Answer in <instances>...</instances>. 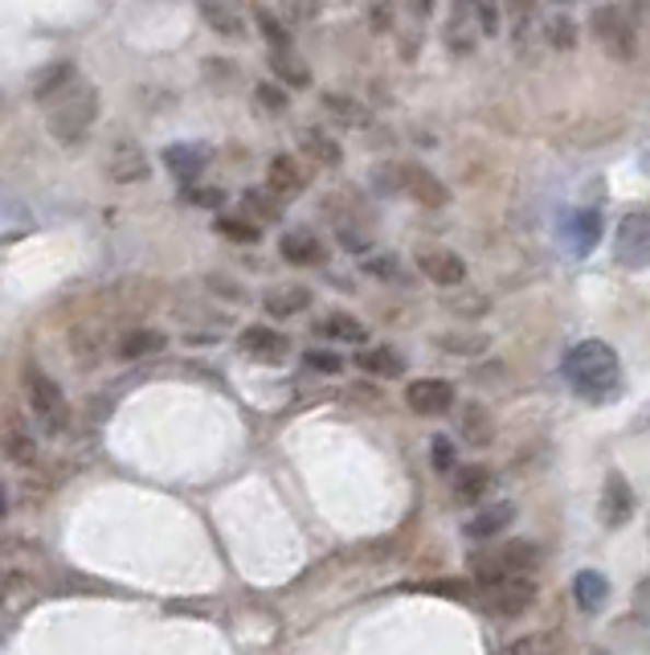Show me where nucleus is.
Instances as JSON below:
<instances>
[{
    "mask_svg": "<svg viewBox=\"0 0 650 655\" xmlns=\"http://www.w3.org/2000/svg\"><path fill=\"white\" fill-rule=\"evenodd\" d=\"M597 655H605V652H597Z\"/></svg>",
    "mask_w": 650,
    "mask_h": 655,
    "instance_id": "obj_47",
    "label": "nucleus"
},
{
    "mask_svg": "<svg viewBox=\"0 0 650 655\" xmlns=\"http://www.w3.org/2000/svg\"><path fill=\"white\" fill-rule=\"evenodd\" d=\"M548 37H553V46L573 49V46H577V25L569 21V16H557V21L548 25Z\"/></svg>",
    "mask_w": 650,
    "mask_h": 655,
    "instance_id": "obj_40",
    "label": "nucleus"
},
{
    "mask_svg": "<svg viewBox=\"0 0 650 655\" xmlns=\"http://www.w3.org/2000/svg\"><path fill=\"white\" fill-rule=\"evenodd\" d=\"M409 4H414V13H418V16H430V4H433V0H409Z\"/></svg>",
    "mask_w": 650,
    "mask_h": 655,
    "instance_id": "obj_46",
    "label": "nucleus"
},
{
    "mask_svg": "<svg viewBox=\"0 0 650 655\" xmlns=\"http://www.w3.org/2000/svg\"><path fill=\"white\" fill-rule=\"evenodd\" d=\"M287 4H291L294 16H315V13H320V0H287Z\"/></svg>",
    "mask_w": 650,
    "mask_h": 655,
    "instance_id": "obj_44",
    "label": "nucleus"
},
{
    "mask_svg": "<svg viewBox=\"0 0 650 655\" xmlns=\"http://www.w3.org/2000/svg\"><path fill=\"white\" fill-rule=\"evenodd\" d=\"M536 602V582L532 577H499V582H483L479 607L496 619H515Z\"/></svg>",
    "mask_w": 650,
    "mask_h": 655,
    "instance_id": "obj_5",
    "label": "nucleus"
},
{
    "mask_svg": "<svg viewBox=\"0 0 650 655\" xmlns=\"http://www.w3.org/2000/svg\"><path fill=\"white\" fill-rule=\"evenodd\" d=\"M303 365L315 369V374H340L344 357L340 353H332V348H307V353H303Z\"/></svg>",
    "mask_w": 650,
    "mask_h": 655,
    "instance_id": "obj_35",
    "label": "nucleus"
},
{
    "mask_svg": "<svg viewBox=\"0 0 650 655\" xmlns=\"http://www.w3.org/2000/svg\"><path fill=\"white\" fill-rule=\"evenodd\" d=\"M393 266L397 263H388V258L385 263H369V275H393Z\"/></svg>",
    "mask_w": 650,
    "mask_h": 655,
    "instance_id": "obj_45",
    "label": "nucleus"
},
{
    "mask_svg": "<svg viewBox=\"0 0 650 655\" xmlns=\"http://www.w3.org/2000/svg\"><path fill=\"white\" fill-rule=\"evenodd\" d=\"M188 205H201V209H217L225 205V188L221 185H188Z\"/></svg>",
    "mask_w": 650,
    "mask_h": 655,
    "instance_id": "obj_39",
    "label": "nucleus"
},
{
    "mask_svg": "<svg viewBox=\"0 0 650 655\" xmlns=\"http://www.w3.org/2000/svg\"><path fill=\"white\" fill-rule=\"evenodd\" d=\"M418 271L438 287H459L466 279V263L446 246H430L418 254Z\"/></svg>",
    "mask_w": 650,
    "mask_h": 655,
    "instance_id": "obj_11",
    "label": "nucleus"
},
{
    "mask_svg": "<svg viewBox=\"0 0 650 655\" xmlns=\"http://www.w3.org/2000/svg\"><path fill=\"white\" fill-rule=\"evenodd\" d=\"M454 386H450L446 377H418V381H409L405 386V406L421 414V418H438V414H446L454 406Z\"/></svg>",
    "mask_w": 650,
    "mask_h": 655,
    "instance_id": "obj_8",
    "label": "nucleus"
},
{
    "mask_svg": "<svg viewBox=\"0 0 650 655\" xmlns=\"http://www.w3.org/2000/svg\"><path fill=\"white\" fill-rule=\"evenodd\" d=\"M511 520H515V504L499 499V504H491V508H483V513H475L466 520V537L471 541H496L499 532L511 529Z\"/></svg>",
    "mask_w": 650,
    "mask_h": 655,
    "instance_id": "obj_14",
    "label": "nucleus"
},
{
    "mask_svg": "<svg viewBox=\"0 0 650 655\" xmlns=\"http://www.w3.org/2000/svg\"><path fill=\"white\" fill-rule=\"evenodd\" d=\"M471 574L475 582H499V577H532L541 570V549L532 541H499L479 553H471Z\"/></svg>",
    "mask_w": 650,
    "mask_h": 655,
    "instance_id": "obj_3",
    "label": "nucleus"
},
{
    "mask_svg": "<svg viewBox=\"0 0 650 655\" xmlns=\"http://www.w3.org/2000/svg\"><path fill=\"white\" fill-rule=\"evenodd\" d=\"M266 185H270V193H275L279 202H287V197H299V193L307 188V172L299 169L294 157L279 152V157H270V164H266Z\"/></svg>",
    "mask_w": 650,
    "mask_h": 655,
    "instance_id": "obj_13",
    "label": "nucleus"
},
{
    "mask_svg": "<svg viewBox=\"0 0 650 655\" xmlns=\"http://www.w3.org/2000/svg\"><path fill=\"white\" fill-rule=\"evenodd\" d=\"M402 188L414 197L418 205H430V209H442L450 202V188L433 176L426 164H405L402 169Z\"/></svg>",
    "mask_w": 650,
    "mask_h": 655,
    "instance_id": "obj_12",
    "label": "nucleus"
},
{
    "mask_svg": "<svg viewBox=\"0 0 650 655\" xmlns=\"http://www.w3.org/2000/svg\"><path fill=\"white\" fill-rule=\"evenodd\" d=\"M270 70H275L279 82H287V87H307L311 82L307 62H299L291 49H275V54H270Z\"/></svg>",
    "mask_w": 650,
    "mask_h": 655,
    "instance_id": "obj_26",
    "label": "nucleus"
},
{
    "mask_svg": "<svg viewBox=\"0 0 650 655\" xmlns=\"http://www.w3.org/2000/svg\"><path fill=\"white\" fill-rule=\"evenodd\" d=\"M254 99H258L270 115H282V111L291 107V99H287V91H282V82H258V87H254Z\"/></svg>",
    "mask_w": 650,
    "mask_h": 655,
    "instance_id": "obj_34",
    "label": "nucleus"
},
{
    "mask_svg": "<svg viewBox=\"0 0 650 655\" xmlns=\"http://www.w3.org/2000/svg\"><path fill=\"white\" fill-rule=\"evenodd\" d=\"M217 234L230 238V242H242V246H254V242H258V221H249V218H217Z\"/></svg>",
    "mask_w": 650,
    "mask_h": 655,
    "instance_id": "obj_30",
    "label": "nucleus"
},
{
    "mask_svg": "<svg viewBox=\"0 0 650 655\" xmlns=\"http://www.w3.org/2000/svg\"><path fill=\"white\" fill-rule=\"evenodd\" d=\"M635 610H638V619L650 627V577H642L635 586Z\"/></svg>",
    "mask_w": 650,
    "mask_h": 655,
    "instance_id": "obj_41",
    "label": "nucleus"
},
{
    "mask_svg": "<svg viewBox=\"0 0 650 655\" xmlns=\"http://www.w3.org/2000/svg\"><path fill=\"white\" fill-rule=\"evenodd\" d=\"M237 344H242V353L254 360H263V365H282L287 360V353H291V341L282 336V332H275V328L266 324H249L242 336H237Z\"/></svg>",
    "mask_w": 650,
    "mask_h": 655,
    "instance_id": "obj_9",
    "label": "nucleus"
},
{
    "mask_svg": "<svg viewBox=\"0 0 650 655\" xmlns=\"http://www.w3.org/2000/svg\"><path fill=\"white\" fill-rule=\"evenodd\" d=\"M573 598H577V610H585V614H602L605 602H610V577L602 570H581L573 577Z\"/></svg>",
    "mask_w": 650,
    "mask_h": 655,
    "instance_id": "obj_15",
    "label": "nucleus"
},
{
    "mask_svg": "<svg viewBox=\"0 0 650 655\" xmlns=\"http://www.w3.org/2000/svg\"><path fill=\"white\" fill-rule=\"evenodd\" d=\"M630 516H635V487L626 484L622 471H610L602 487V520L610 529H622L630 525Z\"/></svg>",
    "mask_w": 650,
    "mask_h": 655,
    "instance_id": "obj_10",
    "label": "nucleus"
},
{
    "mask_svg": "<svg viewBox=\"0 0 650 655\" xmlns=\"http://www.w3.org/2000/svg\"><path fill=\"white\" fill-rule=\"evenodd\" d=\"M169 344V336L160 332V328H131L119 336V357L124 360H140V357H152Z\"/></svg>",
    "mask_w": 650,
    "mask_h": 655,
    "instance_id": "obj_18",
    "label": "nucleus"
},
{
    "mask_svg": "<svg viewBox=\"0 0 650 655\" xmlns=\"http://www.w3.org/2000/svg\"><path fill=\"white\" fill-rule=\"evenodd\" d=\"M54 107H49V136L66 148H74L78 140H86V131L98 124V91H94L91 82H70L66 91H58L49 99Z\"/></svg>",
    "mask_w": 650,
    "mask_h": 655,
    "instance_id": "obj_2",
    "label": "nucleus"
},
{
    "mask_svg": "<svg viewBox=\"0 0 650 655\" xmlns=\"http://www.w3.org/2000/svg\"><path fill=\"white\" fill-rule=\"evenodd\" d=\"M430 459H433V471H454V468H459V451H454V443H450L446 435H433Z\"/></svg>",
    "mask_w": 650,
    "mask_h": 655,
    "instance_id": "obj_36",
    "label": "nucleus"
},
{
    "mask_svg": "<svg viewBox=\"0 0 650 655\" xmlns=\"http://www.w3.org/2000/svg\"><path fill=\"white\" fill-rule=\"evenodd\" d=\"M25 393H30V406L37 414V422L46 426V430H66V422H70V402H66L62 386L54 381L49 374H42L37 365L25 369Z\"/></svg>",
    "mask_w": 650,
    "mask_h": 655,
    "instance_id": "obj_4",
    "label": "nucleus"
},
{
    "mask_svg": "<svg viewBox=\"0 0 650 655\" xmlns=\"http://www.w3.org/2000/svg\"><path fill=\"white\" fill-rule=\"evenodd\" d=\"M560 374L569 381V390L581 398V402H614L622 393V360L618 353L605 341H581L573 344L565 360H560Z\"/></svg>",
    "mask_w": 650,
    "mask_h": 655,
    "instance_id": "obj_1",
    "label": "nucleus"
},
{
    "mask_svg": "<svg viewBox=\"0 0 650 655\" xmlns=\"http://www.w3.org/2000/svg\"><path fill=\"white\" fill-rule=\"evenodd\" d=\"M70 82H74V66L70 62L46 66V70H42V79L33 82V99H37V103H49V99H54L58 91H66Z\"/></svg>",
    "mask_w": 650,
    "mask_h": 655,
    "instance_id": "obj_25",
    "label": "nucleus"
},
{
    "mask_svg": "<svg viewBox=\"0 0 650 655\" xmlns=\"http://www.w3.org/2000/svg\"><path fill=\"white\" fill-rule=\"evenodd\" d=\"M593 37H597L605 54L618 58V62H630L638 54L635 25H630V16L622 13L618 4H602V9L593 13Z\"/></svg>",
    "mask_w": 650,
    "mask_h": 655,
    "instance_id": "obj_7",
    "label": "nucleus"
},
{
    "mask_svg": "<svg viewBox=\"0 0 650 655\" xmlns=\"http://www.w3.org/2000/svg\"><path fill=\"white\" fill-rule=\"evenodd\" d=\"M487 487H491V471H487V468H479V463L454 468V496H459V499L475 504V499L487 496Z\"/></svg>",
    "mask_w": 650,
    "mask_h": 655,
    "instance_id": "obj_24",
    "label": "nucleus"
},
{
    "mask_svg": "<svg viewBox=\"0 0 650 655\" xmlns=\"http://www.w3.org/2000/svg\"><path fill=\"white\" fill-rule=\"evenodd\" d=\"M299 148L307 152L315 164H324V169H336L344 160V152H340V143L332 140L327 131H315V127H307V131H299Z\"/></svg>",
    "mask_w": 650,
    "mask_h": 655,
    "instance_id": "obj_22",
    "label": "nucleus"
},
{
    "mask_svg": "<svg viewBox=\"0 0 650 655\" xmlns=\"http://www.w3.org/2000/svg\"><path fill=\"white\" fill-rule=\"evenodd\" d=\"M201 13H205V21H209L217 33H225V37H237V33H242L237 16H230V9H225V4H217V0H201Z\"/></svg>",
    "mask_w": 650,
    "mask_h": 655,
    "instance_id": "obj_33",
    "label": "nucleus"
},
{
    "mask_svg": "<svg viewBox=\"0 0 650 655\" xmlns=\"http://www.w3.org/2000/svg\"><path fill=\"white\" fill-rule=\"evenodd\" d=\"M254 21H258L263 37L270 42V49H291V30H287V25H282V21L270 13V9H258V13H254Z\"/></svg>",
    "mask_w": 650,
    "mask_h": 655,
    "instance_id": "obj_31",
    "label": "nucleus"
},
{
    "mask_svg": "<svg viewBox=\"0 0 650 655\" xmlns=\"http://www.w3.org/2000/svg\"><path fill=\"white\" fill-rule=\"evenodd\" d=\"M438 344H442L446 353H479V348H483V336H479V341H459V336H442Z\"/></svg>",
    "mask_w": 650,
    "mask_h": 655,
    "instance_id": "obj_43",
    "label": "nucleus"
},
{
    "mask_svg": "<svg viewBox=\"0 0 650 655\" xmlns=\"http://www.w3.org/2000/svg\"><path fill=\"white\" fill-rule=\"evenodd\" d=\"M324 107H327V115H336L340 124H352V127L369 124V115H364L357 99H348V94H324Z\"/></svg>",
    "mask_w": 650,
    "mask_h": 655,
    "instance_id": "obj_29",
    "label": "nucleus"
},
{
    "mask_svg": "<svg viewBox=\"0 0 650 655\" xmlns=\"http://www.w3.org/2000/svg\"><path fill=\"white\" fill-rule=\"evenodd\" d=\"M499 655H553V640L548 635H524V640L508 643Z\"/></svg>",
    "mask_w": 650,
    "mask_h": 655,
    "instance_id": "obj_38",
    "label": "nucleus"
},
{
    "mask_svg": "<svg viewBox=\"0 0 650 655\" xmlns=\"http://www.w3.org/2000/svg\"><path fill=\"white\" fill-rule=\"evenodd\" d=\"M279 250H282V258H287L291 266L324 263V242H320L315 234H307V230H291V234H282Z\"/></svg>",
    "mask_w": 650,
    "mask_h": 655,
    "instance_id": "obj_17",
    "label": "nucleus"
},
{
    "mask_svg": "<svg viewBox=\"0 0 650 655\" xmlns=\"http://www.w3.org/2000/svg\"><path fill=\"white\" fill-rule=\"evenodd\" d=\"M357 365L372 377H402L405 374V357L397 353V348H388V344H381V348H364V353L357 357Z\"/></svg>",
    "mask_w": 650,
    "mask_h": 655,
    "instance_id": "obj_21",
    "label": "nucleus"
},
{
    "mask_svg": "<svg viewBox=\"0 0 650 655\" xmlns=\"http://www.w3.org/2000/svg\"><path fill=\"white\" fill-rule=\"evenodd\" d=\"M479 25H483V33H496V30H499V9H496V0H479Z\"/></svg>",
    "mask_w": 650,
    "mask_h": 655,
    "instance_id": "obj_42",
    "label": "nucleus"
},
{
    "mask_svg": "<svg viewBox=\"0 0 650 655\" xmlns=\"http://www.w3.org/2000/svg\"><path fill=\"white\" fill-rule=\"evenodd\" d=\"M111 176L115 181H143L148 176V157H143L136 143H119L115 152H111Z\"/></svg>",
    "mask_w": 650,
    "mask_h": 655,
    "instance_id": "obj_23",
    "label": "nucleus"
},
{
    "mask_svg": "<svg viewBox=\"0 0 650 655\" xmlns=\"http://www.w3.org/2000/svg\"><path fill=\"white\" fill-rule=\"evenodd\" d=\"M463 435L483 447V443H491V418H487V410L483 406H466L463 410Z\"/></svg>",
    "mask_w": 650,
    "mask_h": 655,
    "instance_id": "obj_32",
    "label": "nucleus"
},
{
    "mask_svg": "<svg viewBox=\"0 0 650 655\" xmlns=\"http://www.w3.org/2000/svg\"><path fill=\"white\" fill-rule=\"evenodd\" d=\"M614 263L622 271H647L650 266V214L635 209L614 230Z\"/></svg>",
    "mask_w": 650,
    "mask_h": 655,
    "instance_id": "obj_6",
    "label": "nucleus"
},
{
    "mask_svg": "<svg viewBox=\"0 0 650 655\" xmlns=\"http://www.w3.org/2000/svg\"><path fill=\"white\" fill-rule=\"evenodd\" d=\"M565 234L573 242V254H593V246L602 242V214L597 209H573L565 218Z\"/></svg>",
    "mask_w": 650,
    "mask_h": 655,
    "instance_id": "obj_16",
    "label": "nucleus"
},
{
    "mask_svg": "<svg viewBox=\"0 0 650 655\" xmlns=\"http://www.w3.org/2000/svg\"><path fill=\"white\" fill-rule=\"evenodd\" d=\"M307 303H311L307 287H282V291H270V296H266V312L282 315V320H287V315L303 312Z\"/></svg>",
    "mask_w": 650,
    "mask_h": 655,
    "instance_id": "obj_27",
    "label": "nucleus"
},
{
    "mask_svg": "<svg viewBox=\"0 0 650 655\" xmlns=\"http://www.w3.org/2000/svg\"><path fill=\"white\" fill-rule=\"evenodd\" d=\"M315 332H320V336H327V341H340V344H364V336H369V328L360 324L357 315H348V312L324 315V320L315 324Z\"/></svg>",
    "mask_w": 650,
    "mask_h": 655,
    "instance_id": "obj_19",
    "label": "nucleus"
},
{
    "mask_svg": "<svg viewBox=\"0 0 650 655\" xmlns=\"http://www.w3.org/2000/svg\"><path fill=\"white\" fill-rule=\"evenodd\" d=\"M4 455H9V459H13V463H33V438L25 435V430H9V435H4Z\"/></svg>",
    "mask_w": 650,
    "mask_h": 655,
    "instance_id": "obj_37",
    "label": "nucleus"
},
{
    "mask_svg": "<svg viewBox=\"0 0 650 655\" xmlns=\"http://www.w3.org/2000/svg\"><path fill=\"white\" fill-rule=\"evenodd\" d=\"M205 164H209V152H205V148H181V143H176V148H164V169H169L176 181H193Z\"/></svg>",
    "mask_w": 650,
    "mask_h": 655,
    "instance_id": "obj_20",
    "label": "nucleus"
},
{
    "mask_svg": "<svg viewBox=\"0 0 650 655\" xmlns=\"http://www.w3.org/2000/svg\"><path fill=\"white\" fill-rule=\"evenodd\" d=\"M242 202H246V218H254V221H279L282 218V202L275 197V193L249 188Z\"/></svg>",
    "mask_w": 650,
    "mask_h": 655,
    "instance_id": "obj_28",
    "label": "nucleus"
}]
</instances>
